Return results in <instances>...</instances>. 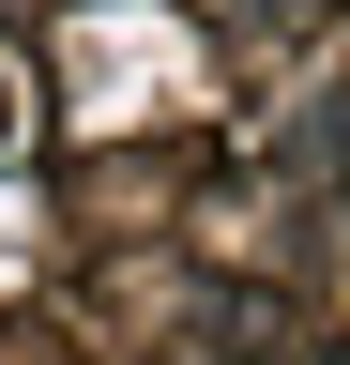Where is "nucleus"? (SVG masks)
<instances>
[{
  "mask_svg": "<svg viewBox=\"0 0 350 365\" xmlns=\"http://www.w3.org/2000/svg\"><path fill=\"white\" fill-rule=\"evenodd\" d=\"M0 137H16V107H0Z\"/></svg>",
  "mask_w": 350,
  "mask_h": 365,
  "instance_id": "nucleus-1",
  "label": "nucleus"
}]
</instances>
